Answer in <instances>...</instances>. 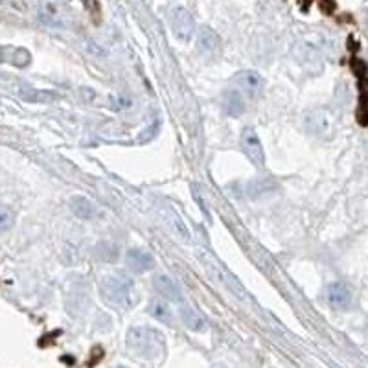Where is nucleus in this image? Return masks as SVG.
<instances>
[{
  "mask_svg": "<svg viewBox=\"0 0 368 368\" xmlns=\"http://www.w3.org/2000/svg\"><path fill=\"white\" fill-rule=\"evenodd\" d=\"M170 26L179 41L188 43L196 35V20L184 6H175L170 10Z\"/></svg>",
  "mask_w": 368,
  "mask_h": 368,
  "instance_id": "7ed1b4c3",
  "label": "nucleus"
},
{
  "mask_svg": "<svg viewBox=\"0 0 368 368\" xmlns=\"http://www.w3.org/2000/svg\"><path fill=\"white\" fill-rule=\"evenodd\" d=\"M214 368H226V367H223V364H216V367Z\"/></svg>",
  "mask_w": 368,
  "mask_h": 368,
  "instance_id": "f3484780",
  "label": "nucleus"
},
{
  "mask_svg": "<svg viewBox=\"0 0 368 368\" xmlns=\"http://www.w3.org/2000/svg\"><path fill=\"white\" fill-rule=\"evenodd\" d=\"M128 350L144 361H158L166 353V339L155 328L147 326H135L128 332L125 339Z\"/></svg>",
  "mask_w": 368,
  "mask_h": 368,
  "instance_id": "f03ea898",
  "label": "nucleus"
},
{
  "mask_svg": "<svg viewBox=\"0 0 368 368\" xmlns=\"http://www.w3.org/2000/svg\"><path fill=\"white\" fill-rule=\"evenodd\" d=\"M223 109L229 116H241L245 113V98L238 88H229L223 94Z\"/></svg>",
  "mask_w": 368,
  "mask_h": 368,
  "instance_id": "9d476101",
  "label": "nucleus"
},
{
  "mask_svg": "<svg viewBox=\"0 0 368 368\" xmlns=\"http://www.w3.org/2000/svg\"><path fill=\"white\" fill-rule=\"evenodd\" d=\"M265 81L254 70H243L236 76V88L247 98H258L264 93Z\"/></svg>",
  "mask_w": 368,
  "mask_h": 368,
  "instance_id": "39448f33",
  "label": "nucleus"
},
{
  "mask_svg": "<svg viewBox=\"0 0 368 368\" xmlns=\"http://www.w3.org/2000/svg\"><path fill=\"white\" fill-rule=\"evenodd\" d=\"M118 368H129V367H118Z\"/></svg>",
  "mask_w": 368,
  "mask_h": 368,
  "instance_id": "a211bd4d",
  "label": "nucleus"
},
{
  "mask_svg": "<svg viewBox=\"0 0 368 368\" xmlns=\"http://www.w3.org/2000/svg\"><path fill=\"white\" fill-rule=\"evenodd\" d=\"M240 144H241V149H243V153L247 155V158H249L254 166H258V168L264 166L265 151H264V146H261V142H260V137H258V132L254 131V128H245L243 131H241Z\"/></svg>",
  "mask_w": 368,
  "mask_h": 368,
  "instance_id": "20e7f679",
  "label": "nucleus"
},
{
  "mask_svg": "<svg viewBox=\"0 0 368 368\" xmlns=\"http://www.w3.org/2000/svg\"><path fill=\"white\" fill-rule=\"evenodd\" d=\"M125 264H128L129 269L132 273H146L153 267V256L149 250L142 249V247H135V249H129L128 254H125Z\"/></svg>",
  "mask_w": 368,
  "mask_h": 368,
  "instance_id": "6e6552de",
  "label": "nucleus"
},
{
  "mask_svg": "<svg viewBox=\"0 0 368 368\" xmlns=\"http://www.w3.org/2000/svg\"><path fill=\"white\" fill-rule=\"evenodd\" d=\"M100 294L105 304L120 309V311L131 309L138 300L135 282L131 276L123 275V273H111V275L103 276L100 282Z\"/></svg>",
  "mask_w": 368,
  "mask_h": 368,
  "instance_id": "f257e3e1",
  "label": "nucleus"
},
{
  "mask_svg": "<svg viewBox=\"0 0 368 368\" xmlns=\"http://www.w3.org/2000/svg\"><path fill=\"white\" fill-rule=\"evenodd\" d=\"M70 208L79 219H90V217L96 214V208L90 201H88L87 197L83 196H76L72 197V201H70Z\"/></svg>",
  "mask_w": 368,
  "mask_h": 368,
  "instance_id": "ddd939ff",
  "label": "nucleus"
},
{
  "mask_svg": "<svg viewBox=\"0 0 368 368\" xmlns=\"http://www.w3.org/2000/svg\"><path fill=\"white\" fill-rule=\"evenodd\" d=\"M276 184L275 182L271 181H258V182H252L249 188H247V191H249V196L252 197V199H258V197L265 196V193H269L271 190H275Z\"/></svg>",
  "mask_w": 368,
  "mask_h": 368,
  "instance_id": "2eb2a0df",
  "label": "nucleus"
},
{
  "mask_svg": "<svg viewBox=\"0 0 368 368\" xmlns=\"http://www.w3.org/2000/svg\"><path fill=\"white\" fill-rule=\"evenodd\" d=\"M304 125L306 129H308V132H311V135H322L324 131H328L329 120L324 111H311V113L306 116Z\"/></svg>",
  "mask_w": 368,
  "mask_h": 368,
  "instance_id": "f8f14e48",
  "label": "nucleus"
},
{
  "mask_svg": "<svg viewBox=\"0 0 368 368\" xmlns=\"http://www.w3.org/2000/svg\"><path fill=\"white\" fill-rule=\"evenodd\" d=\"M147 311H149L155 319L168 324V326H172L173 324V311L172 308H170V304H168V300L153 299L151 302H149V306H147Z\"/></svg>",
  "mask_w": 368,
  "mask_h": 368,
  "instance_id": "9b49d317",
  "label": "nucleus"
},
{
  "mask_svg": "<svg viewBox=\"0 0 368 368\" xmlns=\"http://www.w3.org/2000/svg\"><path fill=\"white\" fill-rule=\"evenodd\" d=\"M197 48L203 55H214L219 50V37L212 28L201 26L197 29Z\"/></svg>",
  "mask_w": 368,
  "mask_h": 368,
  "instance_id": "1a4fd4ad",
  "label": "nucleus"
},
{
  "mask_svg": "<svg viewBox=\"0 0 368 368\" xmlns=\"http://www.w3.org/2000/svg\"><path fill=\"white\" fill-rule=\"evenodd\" d=\"M181 319L182 322L186 324L188 328L193 329V332H203L205 329V320L199 313H196L190 306L181 304Z\"/></svg>",
  "mask_w": 368,
  "mask_h": 368,
  "instance_id": "4468645a",
  "label": "nucleus"
},
{
  "mask_svg": "<svg viewBox=\"0 0 368 368\" xmlns=\"http://www.w3.org/2000/svg\"><path fill=\"white\" fill-rule=\"evenodd\" d=\"M153 285H155L157 293L161 294L164 300H168V302H175V304H182L181 289H179V285H177L168 275L158 273V275L153 276Z\"/></svg>",
  "mask_w": 368,
  "mask_h": 368,
  "instance_id": "0eeeda50",
  "label": "nucleus"
},
{
  "mask_svg": "<svg viewBox=\"0 0 368 368\" xmlns=\"http://www.w3.org/2000/svg\"><path fill=\"white\" fill-rule=\"evenodd\" d=\"M13 225H15V212L11 210L10 206L0 205V232L10 231Z\"/></svg>",
  "mask_w": 368,
  "mask_h": 368,
  "instance_id": "dca6fc26",
  "label": "nucleus"
},
{
  "mask_svg": "<svg viewBox=\"0 0 368 368\" xmlns=\"http://www.w3.org/2000/svg\"><path fill=\"white\" fill-rule=\"evenodd\" d=\"M326 300L334 309H348L352 306V289L344 282H334L326 287Z\"/></svg>",
  "mask_w": 368,
  "mask_h": 368,
  "instance_id": "423d86ee",
  "label": "nucleus"
}]
</instances>
